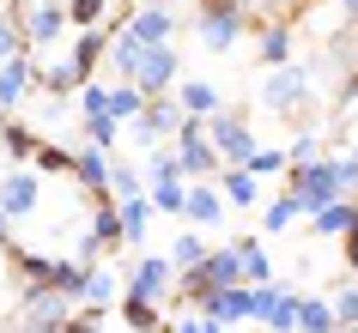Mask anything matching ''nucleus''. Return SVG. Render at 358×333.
<instances>
[{
    "label": "nucleus",
    "instance_id": "f257e3e1",
    "mask_svg": "<svg viewBox=\"0 0 358 333\" xmlns=\"http://www.w3.org/2000/svg\"><path fill=\"white\" fill-rule=\"evenodd\" d=\"M79 315V303L55 285H37V291H24L19 303V333H67V321Z\"/></svg>",
    "mask_w": 358,
    "mask_h": 333
},
{
    "label": "nucleus",
    "instance_id": "f03ea898",
    "mask_svg": "<svg viewBox=\"0 0 358 333\" xmlns=\"http://www.w3.org/2000/svg\"><path fill=\"white\" fill-rule=\"evenodd\" d=\"M207 140H213V151L225 158V170H243L249 158H255V128H249V115H237V110H219V115H207Z\"/></svg>",
    "mask_w": 358,
    "mask_h": 333
},
{
    "label": "nucleus",
    "instance_id": "7ed1b4c3",
    "mask_svg": "<svg viewBox=\"0 0 358 333\" xmlns=\"http://www.w3.org/2000/svg\"><path fill=\"white\" fill-rule=\"evenodd\" d=\"M285 188H298V194H303V212H322V206H334V200H352V194H346V182H340V164H334V158L298 164Z\"/></svg>",
    "mask_w": 358,
    "mask_h": 333
},
{
    "label": "nucleus",
    "instance_id": "20e7f679",
    "mask_svg": "<svg viewBox=\"0 0 358 333\" xmlns=\"http://www.w3.org/2000/svg\"><path fill=\"white\" fill-rule=\"evenodd\" d=\"M122 267H128V297L164 303V297L176 291V267H170V255H134V260H122Z\"/></svg>",
    "mask_w": 358,
    "mask_h": 333
},
{
    "label": "nucleus",
    "instance_id": "39448f33",
    "mask_svg": "<svg viewBox=\"0 0 358 333\" xmlns=\"http://www.w3.org/2000/svg\"><path fill=\"white\" fill-rule=\"evenodd\" d=\"M182 121H189V110H182L176 97H152L146 121H140V128H128V140H134V146L164 151V140H176V128H182Z\"/></svg>",
    "mask_w": 358,
    "mask_h": 333
},
{
    "label": "nucleus",
    "instance_id": "423d86ee",
    "mask_svg": "<svg viewBox=\"0 0 358 333\" xmlns=\"http://www.w3.org/2000/svg\"><path fill=\"white\" fill-rule=\"evenodd\" d=\"M134 85H140L146 97H170V91H176V85H182V55H176V43H164V49H146V61H140Z\"/></svg>",
    "mask_w": 358,
    "mask_h": 333
},
{
    "label": "nucleus",
    "instance_id": "0eeeda50",
    "mask_svg": "<svg viewBox=\"0 0 358 333\" xmlns=\"http://www.w3.org/2000/svg\"><path fill=\"white\" fill-rule=\"evenodd\" d=\"M67 0H37V6H31V13H19V31H24V55H31V49H49V43L61 37V31H67Z\"/></svg>",
    "mask_w": 358,
    "mask_h": 333
},
{
    "label": "nucleus",
    "instance_id": "6e6552de",
    "mask_svg": "<svg viewBox=\"0 0 358 333\" xmlns=\"http://www.w3.org/2000/svg\"><path fill=\"white\" fill-rule=\"evenodd\" d=\"M298 291H285V285H262L255 291V321H262L267 333H298Z\"/></svg>",
    "mask_w": 358,
    "mask_h": 333
},
{
    "label": "nucleus",
    "instance_id": "1a4fd4ad",
    "mask_svg": "<svg viewBox=\"0 0 358 333\" xmlns=\"http://www.w3.org/2000/svg\"><path fill=\"white\" fill-rule=\"evenodd\" d=\"M43 206V176L37 170H6L0 176V212L6 219H31Z\"/></svg>",
    "mask_w": 358,
    "mask_h": 333
},
{
    "label": "nucleus",
    "instance_id": "9d476101",
    "mask_svg": "<svg viewBox=\"0 0 358 333\" xmlns=\"http://www.w3.org/2000/svg\"><path fill=\"white\" fill-rule=\"evenodd\" d=\"M37 91H43V73L31 67V55H13L0 67V103H6V110H24Z\"/></svg>",
    "mask_w": 358,
    "mask_h": 333
},
{
    "label": "nucleus",
    "instance_id": "9b49d317",
    "mask_svg": "<svg viewBox=\"0 0 358 333\" xmlns=\"http://www.w3.org/2000/svg\"><path fill=\"white\" fill-rule=\"evenodd\" d=\"M194 31H201V43H207V49H231L249 24H243V6L231 0V6H207V13L194 19Z\"/></svg>",
    "mask_w": 358,
    "mask_h": 333
},
{
    "label": "nucleus",
    "instance_id": "f8f14e48",
    "mask_svg": "<svg viewBox=\"0 0 358 333\" xmlns=\"http://www.w3.org/2000/svg\"><path fill=\"white\" fill-rule=\"evenodd\" d=\"M128 37L146 43V49H164V43H176V13L170 6H140V13H128Z\"/></svg>",
    "mask_w": 358,
    "mask_h": 333
},
{
    "label": "nucleus",
    "instance_id": "ddd939ff",
    "mask_svg": "<svg viewBox=\"0 0 358 333\" xmlns=\"http://www.w3.org/2000/svg\"><path fill=\"white\" fill-rule=\"evenodd\" d=\"M303 97H310V67H273L262 79V103H273V110H298Z\"/></svg>",
    "mask_w": 358,
    "mask_h": 333
},
{
    "label": "nucleus",
    "instance_id": "4468645a",
    "mask_svg": "<svg viewBox=\"0 0 358 333\" xmlns=\"http://www.w3.org/2000/svg\"><path fill=\"white\" fill-rule=\"evenodd\" d=\"M201 315H207L213 327H237V321H249V315H255V291H249V285H231V291H207Z\"/></svg>",
    "mask_w": 358,
    "mask_h": 333
},
{
    "label": "nucleus",
    "instance_id": "2eb2a0df",
    "mask_svg": "<svg viewBox=\"0 0 358 333\" xmlns=\"http://www.w3.org/2000/svg\"><path fill=\"white\" fill-rule=\"evenodd\" d=\"M79 309H97V315L122 309V285H115L110 267H92V273H85V285H79Z\"/></svg>",
    "mask_w": 358,
    "mask_h": 333
},
{
    "label": "nucleus",
    "instance_id": "dca6fc26",
    "mask_svg": "<svg viewBox=\"0 0 358 333\" xmlns=\"http://www.w3.org/2000/svg\"><path fill=\"white\" fill-rule=\"evenodd\" d=\"M303 212V194L298 188H280V194H267L262 200V237H280V230H292Z\"/></svg>",
    "mask_w": 358,
    "mask_h": 333
},
{
    "label": "nucleus",
    "instance_id": "f3484780",
    "mask_svg": "<svg viewBox=\"0 0 358 333\" xmlns=\"http://www.w3.org/2000/svg\"><path fill=\"white\" fill-rule=\"evenodd\" d=\"M231 249H237V260H243V285H249V291H262V285H280V279H273V260H267V242H262V237H237Z\"/></svg>",
    "mask_w": 358,
    "mask_h": 333
},
{
    "label": "nucleus",
    "instance_id": "a211bd4d",
    "mask_svg": "<svg viewBox=\"0 0 358 333\" xmlns=\"http://www.w3.org/2000/svg\"><path fill=\"white\" fill-rule=\"evenodd\" d=\"M189 224H201V230H213V224L225 219V194H219V182H189V212H182Z\"/></svg>",
    "mask_w": 358,
    "mask_h": 333
},
{
    "label": "nucleus",
    "instance_id": "6ab92c4d",
    "mask_svg": "<svg viewBox=\"0 0 358 333\" xmlns=\"http://www.w3.org/2000/svg\"><path fill=\"white\" fill-rule=\"evenodd\" d=\"M146 110H152V97L140 91V85H115V97H110V115H115V128L128 133V128H140V121H146Z\"/></svg>",
    "mask_w": 358,
    "mask_h": 333
},
{
    "label": "nucleus",
    "instance_id": "aec40b11",
    "mask_svg": "<svg viewBox=\"0 0 358 333\" xmlns=\"http://www.w3.org/2000/svg\"><path fill=\"white\" fill-rule=\"evenodd\" d=\"M201 273H207V285L213 291H231V285H243V260H237V249H213L207 260H201Z\"/></svg>",
    "mask_w": 358,
    "mask_h": 333
},
{
    "label": "nucleus",
    "instance_id": "412c9836",
    "mask_svg": "<svg viewBox=\"0 0 358 333\" xmlns=\"http://www.w3.org/2000/svg\"><path fill=\"white\" fill-rule=\"evenodd\" d=\"M140 61H146V43H134V37H128V24H122V31L110 37V73L128 85V79L140 73Z\"/></svg>",
    "mask_w": 358,
    "mask_h": 333
},
{
    "label": "nucleus",
    "instance_id": "4be33fe9",
    "mask_svg": "<svg viewBox=\"0 0 358 333\" xmlns=\"http://www.w3.org/2000/svg\"><path fill=\"white\" fill-rule=\"evenodd\" d=\"M352 224H358V200H334V206H322V212H310L316 237H346Z\"/></svg>",
    "mask_w": 358,
    "mask_h": 333
},
{
    "label": "nucleus",
    "instance_id": "5701e85b",
    "mask_svg": "<svg viewBox=\"0 0 358 333\" xmlns=\"http://www.w3.org/2000/svg\"><path fill=\"white\" fill-rule=\"evenodd\" d=\"M176 103H182V110H189V115H201V121H207V115H219V110H225V103H219V91H213L207 79H182V85H176Z\"/></svg>",
    "mask_w": 358,
    "mask_h": 333
},
{
    "label": "nucleus",
    "instance_id": "b1692460",
    "mask_svg": "<svg viewBox=\"0 0 358 333\" xmlns=\"http://www.w3.org/2000/svg\"><path fill=\"white\" fill-rule=\"evenodd\" d=\"M219 194H225L231 206H255V212H262V182H255V176H249V170H225V176H219Z\"/></svg>",
    "mask_w": 358,
    "mask_h": 333
},
{
    "label": "nucleus",
    "instance_id": "393cba45",
    "mask_svg": "<svg viewBox=\"0 0 358 333\" xmlns=\"http://www.w3.org/2000/svg\"><path fill=\"white\" fill-rule=\"evenodd\" d=\"M115 315H122L134 333H164V315H158V303H146V297H128V291H122V309H115Z\"/></svg>",
    "mask_w": 358,
    "mask_h": 333
},
{
    "label": "nucleus",
    "instance_id": "a878e982",
    "mask_svg": "<svg viewBox=\"0 0 358 333\" xmlns=\"http://www.w3.org/2000/svg\"><path fill=\"white\" fill-rule=\"evenodd\" d=\"M13 267H19L24 291H37V285H55V267H61V260H55V255H31V249H19V255H13Z\"/></svg>",
    "mask_w": 358,
    "mask_h": 333
},
{
    "label": "nucleus",
    "instance_id": "bb28decb",
    "mask_svg": "<svg viewBox=\"0 0 358 333\" xmlns=\"http://www.w3.org/2000/svg\"><path fill=\"white\" fill-rule=\"evenodd\" d=\"M152 212H158L152 200H122V249H140V242H146Z\"/></svg>",
    "mask_w": 358,
    "mask_h": 333
},
{
    "label": "nucleus",
    "instance_id": "cd10ccee",
    "mask_svg": "<svg viewBox=\"0 0 358 333\" xmlns=\"http://www.w3.org/2000/svg\"><path fill=\"white\" fill-rule=\"evenodd\" d=\"M298 333H340L334 303H322V297H303V303H298Z\"/></svg>",
    "mask_w": 358,
    "mask_h": 333
},
{
    "label": "nucleus",
    "instance_id": "c85d7f7f",
    "mask_svg": "<svg viewBox=\"0 0 358 333\" xmlns=\"http://www.w3.org/2000/svg\"><path fill=\"white\" fill-rule=\"evenodd\" d=\"M146 200L158 206V212H170V219H182V212H189V182H182V176H170V182H152Z\"/></svg>",
    "mask_w": 358,
    "mask_h": 333
},
{
    "label": "nucleus",
    "instance_id": "c756f323",
    "mask_svg": "<svg viewBox=\"0 0 358 333\" xmlns=\"http://www.w3.org/2000/svg\"><path fill=\"white\" fill-rule=\"evenodd\" d=\"M207 255H213V249L194 237V230H176V242H170V267H176V273H194Z\"/></svg>",
    "mask_w": 358,
    "mask_h": 333
},
{
    "label": "nucleus",
    "instance_id": "7c9ffc66",
    "mask_svg": "<svg viewBox=\"0 0 358 333\" xmlns=\"http://www.w3.org/2000/svg\"><path fill=\"white\" fill-rule=\"evenodd\" d=\"M243 170L255 176V182H267V176H292V151H285V146H262Z\"/></svg>",
    "mask_w": 358,
    "mask_h": 333
},
{
    "label": "nucleus",
    "instance_id": "2f4dec72",
    "mask_svg": "<svg viewBox=\"0 0 358 333\" xmlns=\"http://www.w3.org/2000/svg\"><path fill=\"white\" fill-rule=\"evenodd\" d=\"M0 146H6V158H13V164H24V158H37V151H43V133H31L24 121H13V128L0 133Z\"/></svg>",
    "mask_w": 358,
    "mask_h": 333
},
{
    "label": "nucleus",
    "instance_id": "473e14b6",
    "mask_svg": "<svg viewBox=\"0 0 358 333\" xmlns=\"http://www.w3.org/2000/svg\"><path fill=\"white\" fill-rule=\"evenodd\" d=\"M110 97H115V85H85V91H79V128H85V121H103V115H110ZM115 121V115H110Z\"/></svg>",
    "mask_w": 358,
    "mask_h": 333
},
{
    "label": "nucleus",
    "instance_id": "72a5a7b5",
    "mask_svg": "<svg viewBox=\"0 0 358 333\" xmlns=\"http://www.w3.org/2000/svg\"><path fill=\"white\" fill-rule=\"evenodd\" d=\"M262 61L267 67H292V31L285 24H262Z\"/></svg>",
    "mask_w": 358,
    "mask_h": 333
},
{
    "label": "nucleus",
    "instance_id": "f704fd0d",
    "mask_svg": "<svg viewBox=\"0 0 358 333\" xmlns=\"http://www.w3.org/2000/svg\"><path fill=\"white\" fill-rule=\"evenodd\" d=\"M67 19H73V31H103L110 24V0H67Z\"/></svg>",
    "mask_w": 358,
    "mask_h": 333
},
{
    "label": "nucleus",
    "instance_id": "c9c22d12",
    "mask_svg": "<svg viewBox=\"0 0 358 333\" xmlns=\"http://www.w3.org/2000/svg\"><path fill=\"white\" fill-rule=\"evenodd\" d=\"M334 321H340V333H358V279H346L334 291Z\"/></svg>",
    "mask_w": 358,
    "mask_h": 333
},
{
    "label": "nucleus",
    "instance_id": "e433bc0d",
    "mask_svg": "<svg viewBox=\"0 0 358 333\" xmlns=\"http://www.w3.org/2000/svg\"><path fill=\"white\" fill-rule=\"evenodd\" d=\"M31 164H37V176H73V151H67V146H49V140H43V151L31 158Z\"/></svg>",
    "mask_w": 358,
    "mask_h": 333
},
{
    "label": "nucleus",
    "instance_id": "4c0bfd02",
    "mask_svg": "<svg viewBox=\"0 0 358 333\" xmlns=\"http://www.w3.org/2000/svg\"><path fill=\"white\" fill-rule=\"evenodd\" d=\"M43 91H55V97H67V91H85V79L73 73V61H55L49 73H43Z\"/></svg>",
    "mask_w": 358,
    "mask_h": 333
},
{
    "label": "nucleus",
    "instance_id": "58836bf2",
    "mask_svg": "<svg viewBox=\"0 0 358 333\" xmlns=\"http://www.w3.org/2000/svg\"><path fill=\"white\" fill-rule=\"evenodd\" d=\"M285 151H292V170H298V164H316V158H322V133H316V128H303Z\"/></svg>",
    "mask_w": 358,
    "mask_h": 333
},
{
    "label": "nucleus",
    "instance_id": "ea45409f",
    "mask_svg": "<svg viewBox=\"0 0 358 333\" xmlns=\"http://www.w3.org/2000/svg\"><path fill=\"white\" fill-rule=\"evenodd\" d=\"M13 55H24V31H19V19L6 13V19H0V67H6Z\"/></svg>",
    "mask_w": 358,
    "mask_h": 333
},
{
    "label": "nucleus",
    "instance_id": "a19ab883",
    "mask_svg": "<svg viewBox=\"0 0 358 333\" xmlns=\"http://www.w3.org/2000/svg\"><path fill=\"white\" fill-rule=\"evenodd\" d=\"M164 333H225V327H213L207 315L194 309V315H176V321H164Z\"/></svg>",
    "mask_w": 358,
    "mask_h": 333
},
{
    "label": "nucleus",
    "instance_id": "79ce46f5",
    "mask_svg": "<svg viewBox=\"0 0 358 333\" xmlns=\"http://www.w3.org/2000/svg\"><path fill=\"white\" fill-rule=\"evenodd\" d=\"M340 182H346V194H358V151H340Z\"/></svg>",
    "mask_w": 358,
    "mask_h": 333
},
{
    "label": "nucleus",
    "instance_id": "37998d69",
    "mask_svg": "<svg viewBox=\"0 0 358 333\" xmlns=\"http://www.w3.org/2000/svg\"><path fill=\"white\" fill-rule=\"evenodd\" d=\"M67 333H103V315H97V309H79L73 321H67Z\"/></svg>",
    "mask_w": 358,
    "mask_h": 333
},
{
    "label": "nucleus",
    "instance_id": "c03bdc74",
    "mask_svg": "<svg viewBox=\"0 0 358 333\" xmlns=\"http://www.w3.org/2000/svg\"><path fill=\"white\" fill-rule=\"evenodd\" d=\"M346 267H352V279H358V224L346 230Z\"/></svg>",
    "mask_w": 358,
    "mask_h": 333
},
{
    "label": "nucleus",
    "instance_id": "a18cd8bd",
    "mask_svg": "<svg viewBox=\"0 0 358 333\" xmlns=\"http://www.w3.org/2000/svg\"><path fill=\"white\" fill-rule=\"evenodd\" d=\"M346 103H352V110H358V73L346 79Z\"/></svg>",
    "mask_w": 358,
    "mask_h": 333
},
{
    "label": "nucleus",
    "instance_id": "49530a36",
    "mask_svg": "<svg viewBox=\"0 0 358 333\" xmlns=\"http://www.w3.org/2000/svg\"><path fill=\"white\" fill-rule=\"evenodd\" d=\"M340 13H346V19H358V0H340Z\"/></svg>",
    "mask_w": 358,
    "mask_h": 333
},
{
    "label": "nucleus",
    "instance_id": "de8ad7c7",
    "mask_svg": "<svg viewBox=\"0 0 358 333\" xmlns=\"http://www.w3.org/2000/svg\"><path fill=\"white\" fill-rule=\"evenodd\" d=\"M6 115H13V110H6V103H0V133H6V128H13V121H6Z\"/></svg>",
    "mask_w": 358,
    "mask_h": 333
},
{
    "label": "nucleus",
    "instance_id": "09e8293b",
    "mask_svg": "<svg viewBox=\"0 0 358 333\" xmlns=\"http://www.w3.org/2000/svg\"><path fill=\"white\" fill-rule=\"evenodd\" d=\"M6 224H13V219H6V212H0V242H6Z\"/></svg>",
    "mask_w": 358,
    "mask_h": 333
},
{
    "label": "nucleus",
    "instance_id": "8fccbe9b",
    "mask_svg": "<svg viewBox=\"0 0 358 333\" xmlns=\"http://www.w3.org/2000/svg\"><path fill=\"white\" fill-rule=\"evenodd\" d=\"M225 333H237V327H225Z\"/></svg>",
    "mask_w": 358,
    "mask_h": 333
},
{
    "label": "nucleus",
    "instance_id": "3c124183",
    "mask_svg": "<svg viewBox=\"0 0 358 333\" xmlns=\"http://www.w3.org/2000/svg\"><path fill=\"white\" fill-rule=\"evenodd\" d=\"M0 333H6V327H0Z\"/></svg>",
    "mask_w": 358,
    "mask_h": 333
}]
</instances>
